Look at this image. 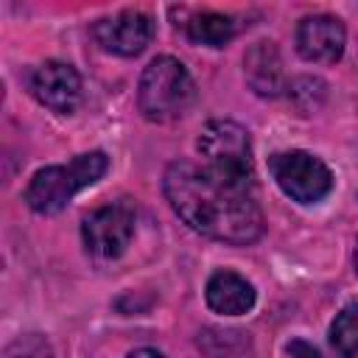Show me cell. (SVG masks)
<instances>
[{"instance_id": "7", "label": "cell", "mask_w": 358, "mask_h": 358, "mask_svg": "<svg viewBox=\"0 0 358 358\" xmlns=\"http://www.w3.org/2000/svg\"><path fill=\"white\" fill-rule=\"evenodd\" d=\"M95 42L115 56H140L154 39V20L143 11L126 8L112 17H103L92 25Z\"/></svg>"}, {"instance_id": "6", "label": "cell", "mask_w": 358, "mask_h": 358, "mask_svg": "<svg viewBox=\"0 0 358 358\" xmlns=\"http://www.w3.org/2000/svg\"><path fill=\"white\" fill-rule=\"evenodd\" d=\"M134 227H137L134 207L129 201H109L84 215L81 238L92 257L115 260L129 249L134 238Z\"/></svg>"}, {"instance_id": "10", "label": "cell", "mask_w": 358, "mask_h": 358, "mask_svg": "<svg viewBox=\"0 0 358 358\" xmlns=\"http://www.w3.org/2000/svg\"><path fill=\"white\" fill-rule=\"evenodd\" d=\"M243 76H246V84L260 98H277L288 90L285 70H282V56H280V50L271 39H260L246 50Z\"/></svg>"}, {"instance_id": "11", "label": "cell", "mask_w": 358, "mask_h": 358, "mask_svg": "<svg viewBox=\"0 0 358 358\" xmlns=\"http://www.w3.org/2000/svg\"><path fill=\"white\" fill-rule=\"evenodd\" d=\"M204 299H207L210 310H215L221 316H241V313H249L255 308V288L238 271L218 268L207 280Z\"/></svg>"}, {"instance_id": "2", "label": "cell", "mask_w": 358, "mask_h": 358, "mask_svg": "<svg viewBox=\"0 0 358 358\" xmlns=\"http://www.w3.org/2000/svg\"><path fill=\"white\" fill-rule=\"evenodd\" d=\"M106 168L109 157L103 151H84L64 165L39 168L25 187V201L39 215H56L78 190L95 185L106 173Z\"/></svg>"}, {"instance_id": "14", "label": "cell", "mask_w": 358, "mask_h": 358, "mask_svg": "<svg viewBox=\"0 0 358 358\" xmlns=\"http://www.w3.org/2000/svg\"><path fill=\"white\" fill-rule=\"evenodd\" d=\"M285 92H288V98L299 115H310V112L322 109V103L327 98V84L316 76H299L288 84Z\"/></svg>"}, {"instance_id": "5", "label": "cell", "mask_w": 358, "mask_h": 358, "mask_svg": "<svg viewBox=\"0 0 358 358\" xmlns=\"http://www.w3.org/2000/svg\"><path fill=\"white\" fill-rule=\"evenodd\" d=\"M268 171L277 187L299 204H316L333 190V171L310 151H280L268 159Z\"/></svg>"}, {"instance_id": "12", "label": "cell", "mask_w": 358, "mask_h": 358, "mask_svg": "<svg viewBox=\"0 0 358 358\" xmlns=\"http://www.w3.org/2000/svg\"><path fill=\"white\" fill-rule=\"evenodd\" d=\"M185 34L190 42L196 45H207V48H224L235 34H238V22L229 14H218V11H201L193 14L185 22Z\"/></svg>"}, {"instance_id": "16", "label": "cell", "mask_w": 358, "mask_h": 358, "mask_svg": "<svg viewBox=\"0 0 358 358\" xmlns=\"http://www.w3.org/2000/svg\"><path fill=\"white\" fill-rule=\"evenodd\" d=\"M285 352H288V358H322V352L313 344L302 341V338H291L288 347H285Z\"/></svg>"}, {"instance_id": "1", "label": "cell", "mask_w": 358, "mask_h": 358, "mask_svg": "<svg viewBox=\"0 0 358 358\" xmlns=\"http://www.w3.org/2000/svg\"><path fill=\"white\" fill-rule=\"evenodd\" d=\"M162 190L171 210L199 235L246 246L263 235V213L252 190H241L204 165L176 159L165 168Z\"/></svg>"}, {"instance_id": "18", "label": "cell", "mask_w": 358, "mask_h": 358, "mask_svg": "<svg viewBox=\"0 0 358 358\" xmlns=\"http://www.w3.org/2000/svg\"><path fill=\"white\" fill-rule=\"evenodd\" d=\"M355 271H358V243H355Z\"/></svg>"}, {"instance_id": "9", "label": "cell", "mask_w": 358, "mask_h": 358, "mask_svg": "<svg viewBox=\"0 0 358 358\" xmlns=\"http://www.w3.org/2000/svg\"><path fill=\"white\" fill-rule=\"evenodd\" d=\"M296 53L313 64H333L347 45L344 22L333 14H310L296 25Z\"/></svg>"}, {"instance_id": "13", "label": "cell", "mask_w": 358, "mask_h": 358, "mask_svg": "<svg viewBox=\"0 0 358 358\" xmlns=\"http://www.w3.org/2000/svg\"><path fill=\"white\" fill-rule=\"evenodd\" d=\"M327 336L338 358H358V302H350L336 313Z\"/></svg>"}, {"instance_id": "17", "label": "cell", "mask_w": 358, "mask_h": 358, "mask_svg": "<svg viewBox=\"0 0 358 358\" xmlns=\"http://www.w3.org/2000/svg\"><path fill=\"white\" fill-rule=\"evenodd\" d=\"M126 358H165L162 352H157L154 347H137V350H131Z\"/></svg>"}, {"instance_id": "4", "label": "cell", "mask_w": 358, "mask_h": 358, "mask_svg": "<svg viewBox=\"0 0 358 358\" xmlns=\"http://www.w3.org/2000/svg\"><path fill=\"white\" fill-rule=\"evenodd\" d=\"M199 154L204 157V168L241 187V190H255V159H252V140L249 131L235 123V120H207L199 140H196Z\"/></svg>"}, {"instance_id": "3", "label": "cell", "mask_w": 358, "mask_h": 358, "mask_svg": "<svg viewBox=\"0 0 358 358\" xmlns=\"http://www.w3.org/2000/svg\"><path fill=\"white\" fill-rule=\"evenodd\" d=\"M196 101V84L187 67L173 56H157L140 76L137 106L145 120L168 123L182 117Z\"/></svg>"}, {"instance_id": "8", "label": "cell", "mask_w": 358, "mask_h": 358, "mask_svg": "<svg viewBox=\"0 0 358 358\" xmlns=\"http://www.w3.org/2000/svg\"><path fill=\"white\" fill-rule=\"evenodd\" d=\"M31 95L56 115H73L81 101V76L67 62H42L31 73Z\"/></svg>"}, {"instance_id": "15", "label": "cell", "mask_w": 358, "mask_h": 358, "mask_svg": "<svg viewBox=\"0 0 358 358\" xmlns=\"http://www.w3.org/2000/svg\"><path fill=\"white\" fill-rule=\"evenodd\" d=\"M3 358H53V347L42 333H25L6 347Z\"/></svg>"}]
</instances>
